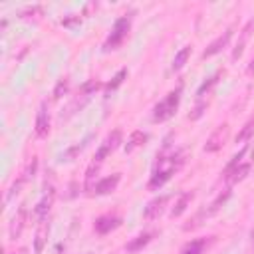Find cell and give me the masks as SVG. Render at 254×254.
I'll return each mask as SVG.
<instances>
[{"label": "cell", "mask_w": 254, "mask_h": 254, "mask_svg": "<svg viewBox=\"0 0 254 254\" xmlns=\"http://www.w3.org/2000/svg\"><path fill=\"white\" fill-rule=\"evenodd\" d=\"M185 163V155L179 149L169 147V143H165V147L161 149V153L157 155V163L153 167V175L149 179V189H159L163 187Z\"/></svg>", "instance_id": "cell-1"}, {"label": "cell", "mask_w": 254, "mask_h": 254, "mask_svg": "<svg viewBox=\"0 0 254 254\" xmlns=\"http://www.w3.org/2000/svg\"><path fill=\"white\" fill-rule=\"evenodd\" d=\"M97 89H101V84L97 82V80H89V82H85L82 87H80V91H78V95L68 103V107H66V111H62V115H60V119H68V117H72V115H76L80 109H84L85 107V103L95 95V91Z\"/></svg>", "instance_id": "cell-2"}, {"label": "cell", "mask_w": 254, "mask_h": 254, "mask_svg": "<svg viewBox=\"0 0 254 254\" xmlns=\"http://www.w3.org/2000/svg\"><path fill=\"white\" fill-rule=\"evenodd\" d=\"M131 22H133V12H129V14H125V16L115 20V24L111 28V34L103 42V52L117 50L123 44V40L127 38V34H129V30H131Z\"/></svg>", "instance_id": "cell-3"}, {"label": "cell", "mask_w": 254, "mask_h": 254, "mask_svg": "<svg viewBox=\"0 0 254 254\" xmlns=\"http://www.w3.org/2000/svg\"><path fill=\"white\" fill-rule=\"evenodd\" d=\"M181 91H183V85H179L177 89L169 91V93L153 107V121H155V123H163V121L171 119V117L177 113V107H179V101H181Z\"/></svg>", "instance_id": "cell-4"}, {"label": "cell", "mask_w": 254, "mask_h": 254, "mask_svg": "<svg viewBox=\"0 0 254 254\" xmlns=\"http://www.w3.org/2000/svg\"><path fill=\"white\" fill-rule=\"evenodd\" d=\"M121 129H113L105 139H103V143L99 145V149H97V153H95V157H93V165H101L103 163V159L111 153V151H115L117 147H119V143H121Z\"/></svg>", "instance_id": "cell-5"}, {"label": "cell", "mask_w": 254, "mask_h": 254, "mask_svg": "<svg viewBox=\"0 0 254 254\" xmlns=\"http://www.w3.org/2000/svg\"><path fill=\"white\" fill-rule=\"evenodd\" d=\"M226 139H228V125L224 123V125H220L218 129L207 139V143H205V151L207 153H214V151H218L224 143H226Z\"/></svg>", "instance_id": "cell-6"}, {"label": "cell", "mask_w": 254, "mask_h": 254, "mask_svg": "<svg viewBox=\"0 0 254 254\" xmlns=\"http://www.w3.org/2000/svg\"><path fill=\"white\" fill-rule=\"evenodd\" d=\"M169 199H171L169 195H161V197L153 199V201L145 207V211H143V218H145V220H155V218H159V216L163 214V211H165V207H167Z\"/></svg>", "instance_id": "cell-7"}, {"label": "cell", "mask_w": 254, "mask_h": 254, "mask_svg": "<svg viewBox=\"0 0 254 254\" xmlns=\"http://www.w3.org/2000/svg\"><path fill=\"white\" fill-rule=\"evenodd\" d=\"M119 181H121V175H119V173H115V175H111V177H103V179H99V181L93 185L91 193H93V195H109V193H113V191L117 189Z\"/></svg>", "instance_id": "cell-8"}, {"label": "cell", "mask_w": 254, "mask_h": 254, "mask_svg": "<svg viewBox=\"0 0 254 254\" xmlns=\"http://www.w3.org/2000/svg\"><path fill=\"white\" fill-rule=\"evenodd\" d=\"M50 133V115H48V103L42 101L40 109H38V117H36V135L38 137H46Z\"/></svg>", "instance_id": "cell-9"}, {"label": "cell", "mask_w": 254, "mask_h": 254, "mask_svg": "<svg viewBox=\"0 0 254 254\" xmlns=\"http://www.w3.org/2000/svg\"><path fill=\"white\" fill-rule=\"evenodd\" d=\"M232 32H234V30H232V28H228V30H224V32H222L214 42H211V44H209V48L203 52V58H211V56L218 54L222 48H226V44H228V42H230V38H232Z\"/></svg>", "instance_id": "cell-10"}, {"label": "cell", "mask_w": 254, "mask_h": 254, "mask_svg": "<svg viewBox=\"0 0 254 254\" xmlns=\"http://www.w3.org/2000/svg\"><path fill=\"white\" fill-rule=\"evenodd\" d=\"M26 216H28L26 207H20L18 212H16V216H14L12 222H10V228H8V234H10L12 240H16V238L22 234V230H24V226H26Z\"/></svg>", "instance_id": "cell-11"}, {"label": "cell", "mask_w": 254, "mask_h": 254, "mask_svg": "<svg viewBox=\"0 0 254 254\" xmlns=\"http://www.w3.org/2000/svg\"><path fill=\"white\" fill-rule=\"evenodd\" d=\"M119 224H121V218H119V216L105 214V216H99V218L95 220L93 228H95V232H97V234H107V232L115 230Z\"/></svg>", "instance_id": "cell-12"}, {"label": "cell", "mask_w": 254, "mask_h": 254, "mask_svg": "<svg viewBox=\"0 0 254 254\" xmlns=\"http://www.w3.org/2000/svg\"><path fill=\"white\" fill-rule=\"evenodd\" d=\"M54 197H56V191H54V189H50V191L44 195V199L36 205L34 214H36V218H38V220H44V218L48 216V212H50V209H52V205H54Z\"/></svg>", "instance_id": "cell-13"}, {"label": "cell", "mask_w": 254, "mask_h": 254, "mask_svg": "<svg viewBox=\"0 0 254 254\" xmlns=\"http://www.w3.org/2000/svg\"><path fill=\"white\" fill-rule=\"evenodd\" d=\"M147 141H149V135L145 131H133L131 137L127 139V143H125V153H133L135 149L143 147Z\"/></svg>", "instance_id": "cell-14"}, {"label": "cell", "mask_w": 254, "mask_h": 254, "mask_svg": "<svg viewBox=\"0 0 254 254\" xmlns=\"http://www.w3.org/2000/svg\"><path fill=\"white\" fill-rule=\"evenodd\" d=\"M151 232H143V234H139V236H135L133 240H129L125 244V250L129 252V254H135V252H139L143 246H147L149 242H151Z\"/></svg>", "instance_id": "cell-15"}, {"label": "cell", "mask_w": 254, "mask_h": 254, "mask_svg": "<svg viewBox=\"0 0 254 254\" xmlns=\"http://www.w3.org/2000/svg\"><path fill=\"white\" fill-rule=\"evenodd\" d=\"M195 199V193L193 191H187V193H183L181 197H179V201L175 203V207L171 209V216L173 218H177V216H181L185 211H187V207L191 205V201Z\"/></svg>", "instance_id": "cell-16"}, {"label": "cell", "mask_w": 254, "mask_h": 254, "mask_svg": "<svg viewBox=\"0 0 254 254\" xmlns=\"http://www.w3.org/2000/svg\"><path fill=\"white\" fill-rule=\"evenodd\" d=\"M207 244H209V238H195V240L187 242L179 254H203Z\"/></svg>", "instance_id": "cell-17"}, {"label": "cell", "mask_w": 254, "mask_h": 254, "mask_svg": "<svg viewBox=\"0 0 254 254\" xmlns=\"http://www.w3.org/2000/svg\"><path fill=\"white\" fill-rule=\"evenodd\" d=\"M248 173H250V163H242V165H238L230 175H226L224 179H226L230 185H236V183H240Z\"/></svg>", "instance_id": "cell-18"}, {"label": "cell", "mask_w": 254, "mask_h": 254, "mask_svg": "<svg viewBox=\"0 0 254 254\" xmlns=\"http://www.w3.org/2000/svg\"><path fill=\"white\" fill-rule=\"evenodd\" d=\"M125 78H127V68H121V70H119V72L113 76V80H111V82L105 85V93H107L105 97H109V95H111V91H115V89H117V87L123 84V80H125Z\"/></svg>", "instance_id": "cell-19"}, {"label": "cell", "mask_w": 254, "mask_h": 254, "mask_svg": "<svg viewBox=\"0 0 254 254\" xmlns=\"http://www.w3.org/2000/svg\"><path fill=\"white\" fill-rule=\"evenodd\" d=\"M222 74H224V72H222V70H218L214 76H211L207 82H203V84H201V87L197 89V95H199V97H203L205 93H209V91L218 84V80H220V76H222Z\"/></svg>", "instance_id": "cell-20"}, {"label": "cell", "mask_w": 254, "mask_h": 254, "mask_svg": "<svg viewBox=\"0 0 254 254\" xmlns=\"http://www.w3.org/2000/svg\"><path fill=\"white\" fill-rule=\"evenodd\" d=\"M254 28V24H252V20L246 24V28L242 30V36H240V42L236 44V48H234V52H232V60H238L240 58V54H242V50H244V44H246V40H248V36H250V30Z\"/></svg>", "instance_id": "cell-21"}, {"label": "cell", "mask_w": 254, "mask_h": 254, "mask_svg": "<svg viewBox=\"0 0 254 254\" xmlns=\"http://www.w3.org/2000/svg\"><path fill=\"white\" fill-rule=\"evenodd\" d=\"M191 52H193V48H191V46H185V48H183V50H181V52L175 56V60H173V66H171V68H173L175 72H177V70H181V68L187 64V60H189Z\"/></svg>", "instance_id": "cell-22"}, {"label": "cell", "mask_w": 254, "mask_h": 254, "mask_svg": "<svg viewBox=\"0 0 254 254\" xmlns=\"http://www.w3.org/2000/svg\"><path fill=\"white\" fill-rule=\"evenodd\" d=\"M228 197H230V189H226L224 193H220V195H218V197L212 201V205H211V209L205 212V216H211V214H214V212H216V211H218V209H220V207H222V205L228 201Z\"/></svg>", "instance_id": "cell-23"}, {"label": "cell", "mask_w": 254, "mask_h": 254, "mask_svg": "<svg viewBox=\"0 0 254 254\" xmlns=\"http://www.w3.org/2000/svg\"><path fill=\"white\" fill-rule=\"evenodd\" d=\"M46 236H48V224L44 222V224L38 228V232H36V244H34V250H36V254H42V250H44V244H46Z\"/></svg>", "instance_id": "cell-24"}, {"label": "cell", "mask_w": 254, "mask_h": 254, "mask_svg": "<svg viewBox=\"0 0 254 254\" xmlns=\"http://www.w3.org/2000/svg\"><path fill=\"white\" fill-rule=\"evenodd\" d=\"M252 133H254V117H252V119H248V121H246V125H244L242 129L238 131V135H236V143H244V141H248Z\"/></svg>", "instance_id": "cell-25"}, {"label": "cell", "mask_w": 254, "mask_h": 254, "mask_svg": "<svg viewBox=\"0 0 254 254\" xmlns=\"http://www.w3.org/2000/svg\"><path fill=\"white\" fill-rule=\"evenodd\" d=\"M68 91H70V80H68V78H64V80H60V82L56 84V87H54V93H52V95H54V99L58 101V99H62Z\"/></svg>", "instance_id": "cell-26"}, {"label": "cell", "mask_w": 254, "mask_h": 254, "mask_svg": "<svg viewBox=\"0 0 254 254\" xmlns=\"http://www.w3.org/2000/svg\"><path fill=\"white\" fill-rule=\"evenodd\" d=\"M244 155H246V147H244V149H240V151H238V153H236V155L232 157V161H230V163H228V165L224 167V171H222V177L230 175V173H232V171H234V169H236V167L240 165V159H242Z\"/></svg>", "instance_id": "cell-27"}, {"label": "cell", "mask_w": 254, "mask_h": 254, "mask_svg": "<svg viewBox=\"0 0 254 254\" xmlns=\"http://www.w3.org/2000/svg\"><path fill=\"white\" fill-rule=\"evenodd\" d=\"M205 109H207V103H205V101H199V103H197V107L193 109V113H189V119H193V121H195V119H199V117L205 113Z\"/></svg>", "instance_id": "cell-28"}, {"label": "cell", "mask_w": 254, "mask_h": 254, "mask_svg": "<svg viewBox=\"0 0 254 254\" xmlns=\"http://www.w3.org/2000/svg\"><path fill=\"white\" fill-rule=\"evenodd\" d=\"M246 72H248V74H254V58H252V62H250V66H248Z\"/></svg>", "instance_id": "cell-29"}, {"label": "cell", "mask_w": 254, "mask_h": 254, "mask_svg": "<svg viewBox=\"0 0 254 254\" xmlns=\"http://www.w3.org/2000/svg\"><path fill=\"white\" fill-rule=\"evenodd\" d=\"M14 254H26V248H20L18 252H14Z\"/></svg>", "instance_id": "cell-30"}, {"label": "cell", "mask_w": 254, "mask_h": 254, "mask_svg": "<svg viewBox=\"0 0 254 254\" xmlns=\"http://www.w3.org/2000/svg\"><path fill=\"white\" fill-rule=\"evenodd\" d=\"M250 236H252V242H254V228H252V234Z\"/></svg>", "instance_id": "cell-31"}, {"label": "cell", "mask_w": 254, "mask_h": 254, "mask_svg": "<svg viewBox=\"0 0 254 254\" xmlns=\"http://www.w3.org/2000/svg\"><path fill=\"white\" fill-rule=\"evenodd\" d=\"M250 155H252V159H254V149H252V153H250Z\"/></svg>", "instance_id": "cell-32"}, {"label": "cell", "mask_w": 254, "mask_h": 254, "mask_svg": "<svg viewBox=\"0 0 254 254\" xmlns=\"http://www.w3.org/2000/svg\"><path fill=\"white\" fill-rule=\"evenodd\" d=\"M252 24H254V20H252Z\"/></svg>", "instance_id": "cell-33"}]
</instances>
